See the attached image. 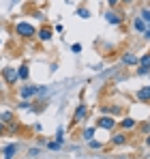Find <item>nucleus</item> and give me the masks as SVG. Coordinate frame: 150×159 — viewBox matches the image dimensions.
Listing matches in <instances>:
<instances>
[{
    "label": "nucleus",
    "mask_w": 150,
    "mask_h": 159,
    "mask_svg": "<svg viewBox=\"0 0 150 159\" xmlns=\"http://www.w3.org/2000/svg\"><path fill=\"white\" fill-rule=\"evenodd\" d=\"M148 71H150V54H144L142 60H139V69H137V73L144 75V73H148Z\"/></svg>",
    "instance_id": "f03ea898"
},
{
    "label": "nucleus",
    "mask_w": 150,
    "mask_h": 159,
    "mask_svg": "<svg viewBox=\"0 0 150 159\" xmlns=\"http://www.w3.org/2000/svg\"><path fill=\"white\" fill-rule=\"evenodd\" d=\"M15 30H17V34H22V37H32V34H34V28L30 26V24H24V22L17 24Z\"/></svg>",
    "instance_id": "f257e3e1"
},
{
    "label": "nucleus",
    "mask_w": 150,
    "mask_h": 159,
    "mask_svg": "<svg viewBox=\"0 0 150 159\" xmlns=\"http://www.w3.org/2000/svg\"><path fill=\"white\" fill-rule=\"evenodd\" d=\"M2 78L7 80L9 84H15V80H17V73H15L11 67H7V69H2Z\"/></svg>",
    "instance_id": "39448f33"
},
{
    "label": "nucleus",
    "mask_w": 150,
    "mask_h": 159,
    "mask_svg": "<svg viewBox=\"0 0 150 159\" xmlns=\"http://www.w3.org/2000/svg\"><path fill=\"white\" fill-rule=\"evenodd\" d=\"M137 99H139V101H144V103H148V101H150V86L142 88V90L137 93Z\"/></svg>",
    "instance_id": "0eeeda50"
},
{
    "label": "nucleus",
    "mask_w": 150,
    "mask_h": 159,
    "mask_svg": "<svg viewBox=\"0 0 150 159\" xmlns=\"http://www.w3.org/2000/svg\"><path fill=\"white\" fill-rule=\"evenodd\" d=\"M4 131V123H2V120H0V133Z\"/></svg>",
    "instance_id": "393cba45"
},
{
    "label": "nucleus",
    "mask_w": 150,
    "mask_h": 159,
    "mask_svg": "<svg viewBox=\"0 0 150 159\" xmlns=\"http://www.w3.org/2000/svg\"><path fill=\"white\" fill-rule=\"evenodd\" d=\"M17 75H20L22 80H26V78H28V67H26V65H22V67H20V71H17Z\"/></svg>",
    "instance_id": "dca6fc26"
},
{
    "label": "nucleus",
    "mask_w": 150,
    "mask_h": 159,
    "mask_svg": "<svg viewBox=\"0 0 150 159\" xmlns=\"http://www.w3.org/2000/svg\"><path fill=\"white\" fill-rule=\"evenodd\" d=\"M122 60H125L126 65H135V62H137V58H135L133 54H125V56H122Z\"/></svg>",
    "instance_id": "2eb2a0df"
},
{
    "label": "nucleus",
    "mask_w": 150,
    "mask_h": 159,
    "mask_svg": "<svg viewBox=\"0 0 150 159\" xmlns=\"http://www.w3.org/2000/svg\"><path fill=\"white\" fill-rule=\"evenodd\" d=\"M107 2H109V7H114V4H118L120 0H107Z\"/></svg>",
    "instance_id": "5701e85b"
},
{
    "label": "nucleus",
    "mask_w": 150,
    "mask_h": 159,
    "mask_svg": "<svg viewBox=\"0 0 150 159\" xmlns=\"http://www.w3.org/2000/svg\"><path fill=\"white\" fill-rule=\"evenodd\" d=\"M144 34H146V39H150V28H146V32H144Z\"/></svg>",
    "instance_id": "b1692460"
},
{
    "label": "nucleus",
    "mask_w": 150,
    "mask_h": 159,
    "mask_svg": "<svg viewBox=\"0 0 150 159\" xmlns=\"http://www.w3.org/2000/svg\"><path fill=\"white\" fill-rule=\"evenodd\" d=\"M39 155V148H30V157H37Z\"/></svg>",
    "instance_id": "4be33fe9"
},
{
    "label": "nucleus",
    "mask_w": 150,
    "mask_h": 159,
    "mask_svg": "<svg viewBox=\"0 0 150 159\" xmlns=\"http://www.w3.org/2000/svg\"><path fill=\"white\" fill-rule=\"evenodd\" d=\"M148 146H150V135H148Z\"/></svg>",
    "instance_id": "a878e982"
},
{
    "label": "nucleus",
    "mask_w": 150,
    "mask_h": 159,
    "mask_svg": "<svg viewBox=\"0 0 150 159\" xmlns=\"http://www.w3.org/2000/svg\"><path fill=\"white\" fill-rule=\"evenodd\" d=\"M15 153H17V144H9V146L4 148V153H2V159H13Z\"/></svg>",
    "instance_id": "423d86ee"
},
{
    "label": "nucleus",
    "mask_w": 150,
    "mask_h": 159,
    "mask_svg": "<svg viewBox=\"0 0 150 159\" xmlns=\"http://www.w3.org/2000/svg\"><path fill=\"white\" fill-rule=\"evenodd\" d=\"M79 15H82V17H84V20H86V17H88V15H90V13H88V9H79Z\"/></svg>",
    "instance_id": "aec40b11"
},
{
    "label": "nucleus",
    "mask_w": 150,
    "mask_h": 159,
    "mask_svg": "<svg viewBox=\"0 0 150 159\" xmlns=\"http://www.w3.org/2000/svg\"><path fill=\"white\" fill-rule=\"evenodd\" d=\"M84 138H86V140H92V138H95V129H92V127L84 129Z\"/></svg>",
    "instance_id": "f3484780"
},
{
    "label": "nucleus",
    "mask_w": 150,
    "mask_h": 159,
    "mask_svg": "<svg viewBox=\"0 0 150 159\" xmlns=\"http://www.w3.org/2000/svg\"><path fill=\"white\" fill-rule=\"evenodd\" d=\"M142 20L150 24V9H144V11H142Z\"/></svg>",
    "instance_id": "a211bd4d"
},
{
    "label": "nucleus",
    "mask_w": 150,
    "mask_h": 159,
    "mask_svg": "<svg viewBox=\"0 0 150 159\" xmlns=\"http://www.w3.org/2000/svg\"><path fill=\"white\" fill-rule=\"evenodd\" d=\"M71 52L79 54V52H82V45H79V43H73V45H71Z\"/></svg>",
    "instance_id": "6ab92c4d"
},
{
    "label": "nucleus",
    "mask_w": 150,
    "mask_h": 159,
    "mask_svg": "<svg viewBox=\"0 0 150 159\" xmlns=\"http://www.w3.org/2000/svg\"><path fill=\"white\" fill-rule=\"evenodd\" d=\"M50 148H51V151H56V148H60V142H50Z\"/></svg>",
    "instance_id": "412c9836"
},
{
    "label": "nucleus",
    "mask_w": 150,
    "mask_h": 159,
    "mask_svg": "<svg viewBox=\"0 0 150 159\" xmlns=\"http://www.w3.org/2000/svg\"><path fill=\"white\" fill-rule=\"evenodd\" d=\"M41 90H43V88H39V86H24V88L20 90V95H22V99H28V97L41 93Z\"/></svg>",
    "instance_id": "7ed1b4c3"
},
{
    "label": "nucleus",
    "mask_w": 150,
    "mask_h": 159,
    "mask_svg": "<svg viewBox=\"0 0 150 159\" xmlns=\"http://www.w3.org/2000/svg\"><path fill=\"white\" fill-rule=\"evenodd\" d=\"M0 120H2L4 125H9V123H13V114H11V112H4V114H0Z\"/></svg>",
    "instance_id": "f8f14e48"
},
{
    "label": "nucleus",
    "mask_w": 150,
    "mask_h": 159,
    "mask_svg": "<svg viewBox=\"0 0 150 159\" xmlns=\"http://www.w3.org/2000/svg\"><path fill=\"white\" fill-rule=\"evenodd\" d=\"M122 2H131V0H122Z\"/></svg>",
    "instance_id": "bb28decb"
},
{
    "label": "nucleus",
    "mask_w": 150,
    "mask_h": 159,
    "mask_svg": "<svg viewBox=\"0 0 150 159\" xmlns=\"http://www.w3.org/2000/svg\"><path fill=\"white\" fill-rule=\"evenodd\" d=\"M84 116H86V106H84V103H82V106H79V107H77V110H75L73 123H79V120H82V118H84Z\"/></svg>",
    "instance_id": "6e6552de"
},
{
    "label": "nucleus",
    "mask_w": 150,
    "mask_h": 159,
    "mask_svg": "<svg viewBox=\"0 0 150 159\" xmlns=\"http://www.w3.org/2000/svg\"><path fill=\"white\" fill-rule=\"evenodd\" d=\"M39 37H41V41H50V39H51V30H50V28H41Z\"/></svg>",
    "instance_id": "9d476101"
},
{
    "label": "nucleus",
    "mask_w": 150,
    "mask_h": 159,
    "mask_svg": "<svg viewBox=\"0 0 150 159\" xmlns=\"http://www.w3.org/2000/svg\"><path fill=\"white\" fill-rule=\"evenodd\" d=\"M112 142H114V144H125V142H126L125 133H116V135H114V140H112Z\"/></svg>",
    "instance_id": "4468645a"
},
{
    "label": "nucleus",
    "mask_w": 150,
    "mask_h": 159,
    "mask_svg": "<svg viewBox=\"0 0 150 159\" xmlns=\"http://www.w3.org/2000/svg\"><path fill=\"white\" fill-rule=\"evenodd\" d=\"M105 20H107L109 24H120V15H118V13H112V11L105 15Z\"/></svg>",
    "instance_id": "1a4fd4ad"
},
{
    "label": "nucleus",
    "mask_w": 150,
    "mask_h": 159,
    "mask_svg": "<svg viewBox=\"0 0 150 159\" xmlns=\"http://www.w3.org/2000/svg\"><path fill=\"white\" fill-rule=\"evenodd\" d=\"M114 125H116V123H114L112 116H101L99 118V127L101 129H114Z\"/></svg>",
    "instance_id": "20e7f679"
},
{
    "label": "nucleus",
    "mask_w": 150,
    "mask_h": 159,
    "mask_svg": "<svg viewBox=\"0 0 150 159\" xmlns=\"http://www.w3.org/2000/svg\"><path fill=\"white\" fill-rule=\"evenodd\" d=\"M135 28H137L139 32H146V22H144L142 17H137V20H135Z\"/></svg>",
    "instance_id": "ddd939ff"
},
{
    "label": "nucleus",
    "mask_w": 150,
    "mask_h": 159,
    "mask_svg": "<svg viewBox=\"0 0 150 159\" xmlns=\"http://www.w3.org/2000/svg\"><path fill=\"white\" fill-rule=\"evenodd\" d=\"M120 127L122 129H133L135 127V120L133 118H125V120H120Z\"/></svg>",
    "instance_id": "9b49d317"
}]
</instances>
